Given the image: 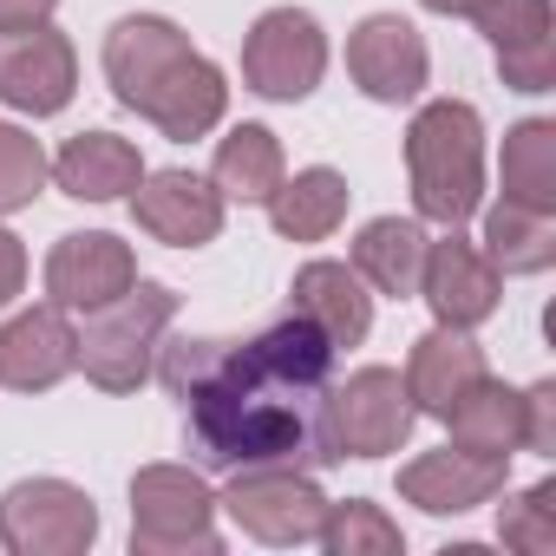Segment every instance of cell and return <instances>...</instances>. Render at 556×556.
Listing matches in <instances>:
<instances>
[{"label": "cell", "mask_w": 556, "mask_h": 556, "mask_svg": "<svg viewBox=\"0 0 556 556\" xmlns=\"http://www.w3.org/2000/svg\"><path fill=\"white\" fill-rule=\"evenodd\" d=\"M413 419H419V406L393 367H361V374L334 380L321 400V432H328L334 458H387L413 439Z\"/></svg>", "instance_id": "obj_7"}, {"label": "cell", "mask_w": 556, "mask_h": 556, "mask_svg": "<svg viewBox=\"0 0 556 556\" xmlns=\"http://www.w3.org/2000/svg\"><path fill=\"white\" fill-rule=\"evenodd\" d=\"M491 374V361H484V348L471 341V328H432V334H419L413 341V354H406V393H413V406L419 413H445L471 380H484Z\"/></svg>", "instance_id": "obj_19"}, {"label": "cell", "mask_w": 556, "mask_h": 556, "mask_svg": "<svg viewBox=\"0 0 556 556\" xmlns=\"http://www.w3.org/2000/svg\"><path fill=\"white\" fill-rule=\"evenodd\" d=\"M151 374L170 387L184 413V445L203 471L341 465L321 432V400L334 387V341L302 315L268 321L249 341H216V334L164 341Z\"/></svg>", "instance_id": "obj_1"}, {"label": "cell", "mask_w": 556, "mask_h": 556, "mask_svg": "<svg viewBox=\"0 0 556 556\" xmlns=\"http://www.w3.org/2000/svg\"><path fill=\"white\" fill-rule=\"evenodd\" d=\"M328 73V34L308 8H268L242 34V86L275 105H302Z\"/></svg>", "instance_id": "obj_8"}, {"label": "cell", "mask_w": 556, "mask_h": 556, "mask_svg": "<svg viewBox=\"0 0 556 556\" xmlns=\"http://www.w3.org/2000/svg\"><path fill=\"white\" fill-rule=\"evenodd\" d=\"M99 504L73 478H21L0 491V549L14 556H86Z\"/></svg>", "instance_id": "obj_9"}, {"label": "cell", "mask_w": 556, "mask_h": 556, "mask_svg": "<svg viewBox=\"0 0 556 556\" xmlns=\"http://www.w3.org/2000/svg\"><path fill=\"white\" fill-rule=\"evenodd\" d=\"M419 295H426V308H432L439 328H484V321L497 315L504 275L484 262L478 242H465L458 229H445V242H426Z\"/></svg>", "instance_id": "obj_14"}, {"label": "cell", "mask_w": 556, "mask_h": 556, "mask_svg": "<svg viewBox=\"0 0 556 556\" xmlns=\"http://www.w3.org/2000/svg\"><path fill=\"white\" fill-rule=\"evenodd\" d=\"M406 177L419 223L458 229L484 203V118L465 99H426L406 125Z\"/></svg>", "instance_id": "obj_3"}, {"label": "cell", "mask_w": 556, "mask_h": 556, "mask_svg": "<svg viewBox=\"0 0 556 556\" xmlns=\"http://www.w3.org/2000/svg\"><path fill=\"white\" fill-rule=\"evenodd\" d=\"M426 242H432V236L419 229V216H374V223H361V236H354V275H361L374 295L406 302V295H419Z\"/></svg>", "instance_id": "obj_22"}, {"label": "cell", "mask_w": 556, "mask_h": 556, "mask_svg": "<svg viewBox=\"0 0 556 556\" xmlns=\"http://www.w3.org/2000/svg\"><path fill=\"white\" fill-rule=\"evenodd\" d=\"M216 510H229V523L268 549H295V543L321 536L328 497H321L315 471H302V465H242V471H229Z\"/></svg>", "instance_id": "obj_6"}, {"label": "cell", "mask_w": 556, "mask_h": 556, "mask_svg": "<svg viewBox=\"0 0 556 556\" xmlns=\"http://www.w3.org/2000/svg\"><path fill=\"white\" fill-rule=\"evenodd\" d=\"M348 79L374 99V105H413L432 79V53L419 40L413 21L400 14H367L348 34Z\"/></svg>", "instance_id": "obj_11"}, {"label": "cell", "mask_w": 556, "mask_h": 556, "mask_svg": "<svg viewBox=\"0 0 556 556\" xmlns=\"http://www.w3.org/2000/svg\"><path fill=\"white\" fill-rule=\"evenodd\" d=\"M138 177H144V157L118 131H79L53 157V184L66 197H79V203H118V197L138 190Z\"/></svg>", "instance_id": "obj_20"}, {"label": "cell", "mask_w": 556, "mask_h": 556, "mask_svg": "<svg viewBox=\"0 0 556 556\" xmlns=\"http://www.w3.org/2000/svg\"><path fill=\"white\" fill-rule=\"evenodd\" d=\"M138 282V255L131 242H118L112 229H73L53 242L47 255V302L66 308V315H86V308H105L112 295H125Z\"/></svg>", "instance_id": "obj_13"}, {"label": "cell", "mask_w": 556, "mask_h": 556, "mask_svg": "<svg viewBox=\"0 0 556 556\" xmlns=\"http://www.w3.org/2000/svg\"><path fill=\"white\" fill-rule=\"evenodd\" d=\"M321 543H328V556H400V549H406L400 523H393L380 504H367V497L328 504V517H321Z\"/></svg>", "instance_id": "obj_27"}, {"label": "cell", "mask_w": 556, "mask_h": 556, "mask_svg": "<svg viewBox=\"0 0 556 556\" xmlns=\"http://www.w3.org/2000/svg\"><path fill=\"white\" fill-rule=\"evenodd\" d=\"M79 367V328L66 308H27L0 328V387L8 393H53Z\"/></svg>", "instance_id": "obj_17"}, {"label": "cell", "mask_w": 556, "mask_h": 556, "mask_svg": "<svg viewBox=\"0 0 556 556\" xmlns=\"http://www.w3.org/2000/svg\"><path fill=\"white\" fill-rule=\"evenodd\" d=\"M131 549L138 556H216V491L197 465H144L131 471Z\"/></svg>", "instance_id": "obj_5"}, {"label": "cell", "mask_w": 556, "mask_h": 556, "mask_svg": "<svg viewBox=\"0 0 556 556\" xmlns=\"http://www.w3.org/2000/svg\"><path fill=\"white\" fill-rule=\"evenodd\" d=\"M510 478V458H491V452H471V445H439V452H419L413 465H400V497L426 517H465L478 504H491Z\"/></svg>", "instance_id": "obj_16"}, {"label": "cell", "mask_w": 556, "mask_h": 556, "mask_svg": "<svg viewBox=\"0 0 556 556\" xmlns=\"http://www.w3.org/2000/svg\"><path fill=\"white\" fill-rule=\"evenodd\" d=\"M282 177H289V157H282V138L268 125H236L229 138H216L210 184L223 203H268V190Z\"/></svg>", "instance_id": "obj_24"}, {"label": "cell", "mask_w": 556, "mask_h": 556, "mask_svg": "<svg viewBox=\"0 0 556 556\" xmlns=\"http://www.w3.org/2000/svg\"><path fill=\"white\" fill-rule=\"evenodd\" d=\"M523 452L556 458V380H536L523 393Z\"/></svg>", "instance_id": "obj_30"}, {"label": "cell", "mask_w": 556, "mask_h": 556, "mask_svg": "<svg viewBox=\"0 0 556 556\" xmlns=\"http://www.w3.org/2000/svg\"><path fill=\"white\" fill-rule=\"evenodd\" d=\"M504 197L530 210H556V125L523 118L504 131Z\"/></svg>", "instance_id": "obj_26"}, {"label": "cell", "mask_w": 556, "mask_h": 556, "mask_svg": "<svg viewBox=\"0 0 556 556\" xmlns=\"http://www.w3.org/2000/svg\"><path fill=\"white\" fill-rule=\"evenodd\" d=\"M497 543L517 549V556H549V549H556V478L517 491V497L497 510Z\"/></svg>", "instance_id": "obj_29"}, {"label": "cell", "mask_w": 556, "mask_h": 556, "mask_svg": "<svg viewBox=\"0 0 556 556\" xmlns=\"http://www.w3.org/2000/svg\"><path fill=\"white\" fill-rule=\"evenodd\" d=\"M177 321V289L164 282H138L125 295H112L105 308H86L79 328V367L99 393H138L157 367V348Z\"/></svg>", "instance_id": "obj_4"}, {"label": "cell", "mask_w": 556, "mask_h": 556, "mask_svg": "<svg viewBox=\"0 0 556 556\" xmlns=\"http://www.w3.org/2000/svg\"><path fill=\"white\" fill-rule=\"evenodd\" d=\"M289 315L315 321L334 341V354L341 348H361L374 334V295H367L361 275H354V262H302L295 282H289Z\"/></svg>", "instance_id": "obj_18"}, {"label": "cell", "mask_w": 556, "mask_h": 556, "mask_svg": "<svg viewBox=\"0 0 556 556\" xmlns=\"http://www.w3.org/2000/svg\"><path fill=\"white\" fill-rule=\"evenodd\" d=\"M439 419H445L452 445H471V452H491V458L523 452V393L504 387V380H491V374L471 380Z\"/></svg>", "instance_id": "obj_23"}, {"label": "cell", "mask_w": 556, "mask_h": 556, "mask_svg": "<svg viewBox=\"0 0 556 556\" xmlns=\"http://www.w3.org/2000/svg\"><path fill=\"white\" fill-rule=\"evenodd\" d=\"M223 210L229 203L197 170H144L138 190H131L138 229L151 242H164V249H203V242H216L223 236Z\"/></svg>", "instance_id": "obj_15"}, {"label": "cell", "mask_w": 556, "mask_h": 556, "mask_svg": "<svg viewBox=\"0 0 556 556\" xmlns=\"http://www.w3.org/2000/svg\"><path fill=\"white\" fill-rule=\"evenodd\" d=\"M419 8H426V14H445V21H465L471 0H419Z\"/></svg>", "instance_id": "obj_33"}, {"label": "cell", "mask_w": 556, "mask_h": 556, "mask_svg": "<svg viewBox=\"0 0 556 556\" xmlns=\"http://www.w3.org/2000/svg\"><path fill=\"white\" fill-rule=\"evenodd\" d=\"M21 289H27V249H21L14 229H0V308H8Z\"/></svg>", "instance_id": "obj_31"}, {"label": "cell", "mask_w": 556, "mask_h": 556, "mask_svg": "<svg viewBox=\"0 0 556 556\" xmlns=\"http://www.w3.org/2000/svg\"><path fill=\"white\" fill-rule=\"evenodd\" d=\"M484 262L497 275H543L556 262V210H530L497 197L484 210Z\"/></svg>", "instance_id": "obj_25"}, {"label": "cell", "mask_w": 556, "mask_h": 556, "mask_svg": "<svg viewBox=\"0 0 556 556\" xmlns=\"http://www.w3.org/2000/svg\"><path fill=\"white\" fill-rule=\"evenodd\" d=\"M348 177L334 170V164H308V170H295V177H282L268 190V223H275V236H289V242H328L341 223H348Z\"/></svg>", "instance_id": "obj_21"}, {"label": "cell", "mask_w": 556, "mask_h": 556, "mask_svg": "<svg viewBox=\"0 0 556 556\" xmlns=\"http://www.w3.org/2000/svg\"><path fill=\"white\" fill-rule=\"evenodd\" d=\"M73 92H79V53L53 21L0 27V105H14L27 118H53L73 105Z\"/></svg>", "instance_id": "obj_10"}, {"label": "cell", "mask_w": 556, "mask_h": 556, "mask_svg": "<svg viewBox=\"0 0 556 556\" xmlns=\"http://www.w3.org/2000/svg\"><path fill=\"white\" fill-rule=\"evenodd\" d=\"M47 177H53V157L40 151V138L21 131V125H0V216L34 210Z\"/></svg>", "instance_id": "obj_28"}, {"label": "cell", "mask_w": 556, "mask_h": 556, "mask_svg": "<svg viewBox=\"0 0 556 556\" xmlns=\"http://www.w3.org/2000/svg\"><path fill=\"white\" fill-rule=\"evenodd\" d=\"M465 21H478V34L497 53V73L510 92H549L556 86V8L549 0H471Z\"/></svg>", "instance_id": "obj_12"}, {"label": "cell", "mask_w": 556, "mask_h": 556, "mask_svg": "<svg viewBox=\"0 0 556 556\" xmlns=\"http://www.w3.org/2000/svg\"><path fill=\"white\" fill-rule=\"evenodd\" d=\"M53 8L60 0H0V27H40L53 21Z\"/></svg>", "instance_id": "obj_32"}, {"label": "cell", "mask_w": 556, "mask_h": 556, "mask_svg": "<svg viewBox=\"0 0 556 556\" xmlns=\"http://www.w3.org/2000/svg\"><path fill=\"white\" fill-rule=\"evenodd\" d=\"M105 86L125 112H138L144 125H157L170 144H190L203 131L223 125L229 112V86L223 66L203 60L190 47V34L164 14H125L105 34Z\"/></svg>", "instance_id": "obj_2"}]
</instances>
